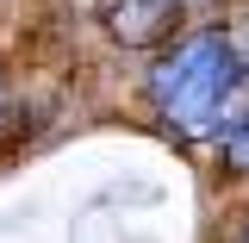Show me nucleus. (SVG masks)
Listing matches in <instances>:
<instances>
[{"label":"nucleus","instance_id":"423d86ee","mask_svg":"<svg viewBox=\"0 0 249 243\" xmlns=\"http://www.w3.org/2000/svg\"><path fill=\"white\" fill-rule=\"evenodd\" d=\"M237 243H249V224H243V237H237Z\"/></svg>","mask_w":249,"mask_h":243},{"label":"nucleus","instance_id":"f257e3e1","mask_svg":"<svg viewBox=\"0 0 249 243\" xmlns=\"http://www.w3.org/2000/svg\"><path fill=\"white\" fill-rule=\"evenodd\" d=\"M237 81H243L237 44L206 25V31H187L168 56H156L143 93H150V112L175 137H206V131H218L224 106L237 100Z\"/></svg>","mask_w":249,"mask_h":243},{"label":"nucleus","instance_id":"7ed1b4c3","mask_svg":"<svg viewBox=\"0 0 249 243\" xmlns=\"http://www.w3.org/2000/svg\"><path fill=\"white\" fill-rule=\"evenodd\" d=\"M224 175L231 181H249V125H237L224 137Z\"/></svg>","mask_w":249,"mask_h":243},{"label":"nucleus","instance_id":"f03ea898","mask_svg":"<svg viewBox=\"0 0 249 243\" xmlns=\"http://www.w3.org/2000/svg\"><path fill=\"white\" fill-rule=\"evenodd\" d=\"M100 25L124 50H156L181 31V0H93Z\"/></svg>","mask_w":249,"mask_h":243},{"label":"nucleus","instance_id":"20e7f679","mask_svg":"<svg viewBox=\"0 0 249 243\" xmlns=\"http://www.w3.org/2000/svg\"><path fill=\"white\" fill-rule=\"evenodd\" d=\"M0 112H6V81H0Z\"/></svg>","mask_w":249,"mask_h":243},{"label":"nucleus","instance_id":"39448f33","mask_svg":"<svg viewBox=\"0 0 249 243\" xmlns=\"http://www.w3.org/2000/svg\"><path fill=\"white\" fill-rule=\"evenodd\" d=\"M181 6H206V0H181Z\"/></svg>","mask_w":249,"mask_h":243}]
</instances>
